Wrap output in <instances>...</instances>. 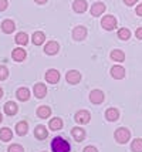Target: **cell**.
<instances>
[{
    "mask_svg": "<svg viewBox=\"0 0 142 152\" xmlns=\"http://www.w3.org/2000/svg\"><path fill=\"white\" fill-rule=\"evenodd\" d=\"M51 151L53 152H70L71 151V145L68 144L67 139L63 137H55L51 141Z\"/></svg>",
    "mask_w": 142,
    "mask_h": 152,
    "instance_id": "6da1fadb",
    "label": "cell"
},
{
    "mask_svg": "<svg viewBox=\"0 0 142 152\" xmlns=\"http://www.w3.org/2000/svg\"><path fill=\"white\" fill-rule=\"evenodd\" d=\"M114 138L119 144H127L129 141V138H131V132H129V129H127V128H118V129H115Z\"/></svg>",
    "mask_w": 142,
    "mask_h": 152,
    "instance_id": "7a4b0ae2",
    "label": "cell"
},
{
    "mask_svg": "<svg viewBox=\"0 0 142 152\" xmlns=\"http://www.w3.org/2000/svg\"><path fill=\"white\" fill-rule=\"evenodd\" d=\"M101 26L105 28V30H114L115 27H117V19H115L114 16H104L101 20Z\"/></svg>",
    "mask_w": 142,
    "mask_h": 152,
    "instance_id": "3957f363",
    "label": "cell"
},
{
    "mask_svg": "<svg viewBox=\"0 0 142 152\" xmlns=\"http://www.w3.org/2000/svg\"><path fill=\"white\" fill-rule=\"evenodd\" d=\"M66 80L70 84H78L81 81V74L78 73L77 70H70L67 74H66Z\"/></svg>",
    "mask_w": 142,
    "mask_h": 152,
    "instance_id": "277c9868",
    "label": "cell"
},
{
    "mask_svg": "<svg viewBox=\"0 0 142 152\" xmlns=\"http://www.w3.org/2000/svg\"><path fill=\"white\" fill-rule=\"evenodd\" d=\"M46 81L50 83V84H57L60 81V73L57 70H53V68L47 70V73H46Z\"/></svg>",
    "mask_w": 142,
    "mask_h": 152,
    "instance_id": "5b68a950",
    "label": "cell"
},
{
    "mask_svg": "<svg viewBox=\"0 0 142 152\" xmlns=\"http://www.w3.org/2000/svg\"><path fill=\"white\" fill-rule=\"evenodd\" d=\"M87 37V28L84 26H77L73 30V39L77 40V41H81Z\"/></svg>",
    "mask_w": 142,
    "mask_h": 152,
    "instance_id": "8992f818",
    "label": "cell"
},
{
    "mask_svg": "<svg viewBox=\"0 0 142 152\" xmlns=\"http://www.w3.org/2000/svg\"><path fill=\"white\" fill-rule=\"evenodd\" d=\"M90 119H91V115L85 110H81V111H78V113L75 114V121L78 124H88Z\"/></svg>",
    "mask_w": 142,
    "mask_h": 152,
    "instance_id": "52a82bcc",
    "label": "cell"
},
{
    "mask_svg": "<svg viewBox=\"0 0 142 152\" xmlns=\"http://www.w3.org/2000/svg\"><path fill=\"white\" fill-rule=\"evenodd\" d=\"M58 50H60V46H58L57 41H48L47 44H46V47H44V53L48 54V56H54V54H57Z\"/></svg>",
    "mask_w": 142,
    "mask_h": 152,
    "instance_id": "ba28073f",
    "label": "cell"
},
{
    "mask_svg": "<svg viewBox=\"0 0 142 152\" xmlns=\"http://www.w3.org/2000/svg\"><path fill=\"white\" fill-rule=\"evenodd\" d=\"M90 101L92 104H101L102 101H104V93L100 91V90H92L90 93Z\"/></svg>",
    "mask_w": 142,
    "mask_h": 152,
    "instance_id": "9c48e42d",
    "label": "cell"
},
{
    "mask_svg": "<svg viewBox=\"0 0 142 152\" xmlns=\"http://www.w3.org/2000/svg\"><path fill=\"white\" fill-rule=\"evenodd\" d=\"M34 95L37 97V98H44L46 97V94H47V87L44 86L43 83H37L36 86H34Z\"/></svg>",
    "mask_w": 142,
    "mask_h": 152,
    "instance_id": "30bf717a",
    "label": "cell"
},
{
    "mask_svg": "<svg viewBox=\"0 0 142 152\" xmlns=\"http://www.w3.org/2000/svg\"><path fill=\"white\" fill-rule=\"evenodd\" d=\"M111 75H112L115 80L124 78V77H125V68L121 66H114L111 68Z\"/></svg>",
    "mask_w": 142,
    "mask_h": 152,
    "instance_id": "8fae6325",
    "label": "cell"
},
{
    "mask_svg": "<svg viewBox=\"0 0 142 152\" xmlns=\"http://www.w3.org/2000/svg\"><path fill=\"white\" fill-rule=\"evenodd\" d=\"M104 12H105V4L101 3V1L94 3L92 7H91V14H92V16H97V17H98V16H101Z\"/></svg>",
    "mask_w": 142,
    "mask_h": 152,
    "instance_id": "7c38bea8",
    "label": "cell"
},
{
    "mask_svg": "<svg viewBox=\"0 0 142 152\" xmlns=\"http://www.w3.org/2000/svg\"><path fill=\"white\" fill-rule=\"evenodd\" d=\"M34 137L37 139H46L48 137V131L46 129V126L43 125H37L34 129Z\"/></svg>",
    "mask_w": 142,
    "mask_h": 152,
    "instance_id": "4fadbf2b",
    "label": "cell"
},
{
    "mask_svg": "<svg viewBox=\"0 0 142 152\" xmlns=\"http://www.w3.org/2000/svg\"><path fill=\"white\" fill-rule=\"evenodd\" d=\"M17 111H19V107H17L16 102L9 101V102L4 104V113H6V115H14V114H17Z\"/></svg>",
    "mask_w": 142,
    "mask_h": 152,
    "instance_id": "5bb4252c",
    "label": "cell"
},
{
    "mask_svg": "<svg viewBox=\"0 0 142 152\" xmlns=\"http://www.w3.org/2000/svg\"><path fill=\"white\" fill-rule=\"evenodd\" d=\"M73 9L75 13H84L87 10V1L85 0H75L73 3Z\"/></svg>",
    "mask_w": 142,
    "mask_h": 152,
    "instance_id": "9a60e30c",
    "label": "cell"
},
{
    "mask_svg": "<svg viewBox=\"0 0 142 152\" xmlns=\"http://www.w3.org/2000/svg\"><path fill=\"white\" fill-rule=\"evenodd\" d=\"M26 50H23V48H14L13 53H12V57H13L14 61H23V60L26 58Z\"/></svg>",
    "mask_w": 142,
    "mask_h": 152,
    "instance_id": "2e32d148",
    "label": "cell"
},
{
    "mask_svg": "<svg viewBox=\"0 0 142 152\" xmlns=\"http://www.w3.org/2000/svg\"><path fill=\"white\" fill-rule=\"evenodd\" d=\"M14 28H16V26H14V21H13V20H4V21L1 23V30H3V31H4L6 34L13 33Z\"/></svg>",
    "mask_w": 142,
    "mask_h": 152,
    "instance_id": "e0dca14e",
    "label": "cell"
},
{
    "mask_svg": "<svg viewBox=\"0 0 142 152\" xmlns=\"http://www.w3.org/2000/svg\"><path fill=\"white\" fill-rule=\"evenodd\" d=\"M105 118L108 119V121H117V119L119 118L118 108H108V110L105 111Z\"/></svg>",
    "mask_w": 142,
    "mask_h": 152,
    "instance_id": "ac0fdd59",
    "label": "cell"
},
{
    "mask_svg": "<svg viewBox=\"0 0 142 152\" xmlns=\"http://www.w3.org/2000/svg\"><path fill=\"white\" fill-rule=\"evenodd\" d=\"M50 115H51V110H50L47 105H43V107H39V108H37V117H39V118L46 119V118H48Z\"/></svg>",
    "mask_w": 142,
    "mask_h": 152,
    "instance_id": "d6986e66",
    "label": "cell"
},
{
    "mask_svg": "<svg viewBox=\"0 0 142 152\" xmlns=\"http://www.w3.org/2000/svg\"><path fill=\"white\" fill-rule=\"evenodd\" d=\"M16 97L20 99V101H27L30 98V91H28V88L26 87H21L17 90V93H16Z\"/></svg>",
    "mask_w": 142,
    "mask_h": 152,
    "instance_id": "ffe728a7",
    "label": "cell"
},
{
    "mask_svg": "<svg viewBox=\"0 0 142 152\" xmlns=\"http://www.w3.org/2000/svg\"><path fill=\"white\" fill-rule=\"evenodd\" d=\"M71 135L75 138L77 142H81V141H84V138H85V131H84L82 128H73Z\"/></svg>",
    "mask_w": 142,
    "mask_h": 152,
    "instance_id": "44dd1931",
    "label": "cell"
},
{
    "mask_svg": "<svg viewBox=\"0 0 142 152\" xmlns=\"http://www.w3.org/2000/svg\"><path fill=\"white\" fill-rule=\"evenodd\" d=\"M28 131V125L26 121H21V122H19L17 125H16V134L17 135H20V137H23V135H26Z\"/></svg>",
    "mask_w": 142,
    "mask_h": 152,
    "instance_id": "7402d4cb",
    "label": "cell"
},
{
    "mask_svg": "<svg viewBox=\"0 0 142 152\" xmlns=\"http://www.w3.org/2000/svg\"><path fill=\"white\" fill-rule=\"evenodd\" d=\"M44 40H46V36H44V33H41V31H36L33 34V37H31V41H33V44H36V46H41L44 43Z\"/></svg>",
    "mask_w": 142,
    "mask_h": 152,
    "instance_id": "603a6c76",
    "label": "cell"
},
{
    "mask_svg": "<svg viewBox=\"0 0 142 152\" xmlns=\"http://www.w3.org/2000/svg\"><path fill=\"white\" fill-rule=\"evenodd\" d=\"M48 126H50V129H53V131H58V129H61V128H63V119H61V118L50 119Z\"/></svg>",
    "mask_w": 142,
    "mask_h": 152,
    "instance_id": "cb8c5ba5",
    "label": "cell"
},
{
    "mask_svg": "<svg viewBox=\"0 0 142 152\" xmlns=\"http://www.w3.org/2000/svg\"><path fill=\"white\" fill-rule=\"evenodd\" d=\"M12 138H13V132H12V129H9L7 126L0 129V139H1V141L7 142V141H10Z\"/></svg>",
    "mask_w": 142,
    "mask_h": 152,
    "instance_id": "d4e9b609",
    "label": "cell"
},
{
    "mask_svg": "<svg viewBox=\"0 0 142 152\" xmlns=\"http://www.w3.org/2000/svg\"><path fill=\"white\" fill-rule=\"evenodd\" d=\"M14 40H16V43L17 44H20V46H26L28 43V36L26 33H17L16 34V37H14Z\"/></svg>",
    "mask_w": 142,
    "mask_h": 152,
    "instance_id": "484cf974",
    "label": "cell"
},
{
    "mask_svg": "<svg viewBox=\"0 0 142 152\" xmlns=\"http://www.w3.org/2000/svg\"><path fill=\"white\" fill-rule=\"evenodd\" d=\"M131 151L132 152H142V138H136L131 144Z\"/></svg>",
    "mask_w": 142,
    "mask_h": 152,
    "instance_id": "4316f807",
    "label": "cell"
},
{
    "mask_svg": "<svg viewBox=\"0 0 142 152\" xmlns=\"http://www.w3.org/2000/svg\"><path fill=\"white\" fill-rule=\"evenodd\" d=\"M111 58L114 61H124L125 60V54L121 50H112L111 51Z\"/></svg>",
    "mask_w": 142,
    "mask_h": 152,
    "instance_id": "83f0119b",
    "label": "cell"
},
{
    "mask_svg": "<svg viewBox=\"0 0 142 152\" xmlns=\"http://www.w3.org/2000/svg\"><path fill=\"white\" fill-rule=\"evenodd\" d=\"M118 37L121 40H128L131 37V31H129L128 28H119L118 30Z\"/></svg>",
    "mask_w": 142,
    "mask_h": 152,
    "instance_id": "f1b7e54d",
    "label": "cell"
},
{
    "mask_svg": "<svg viewBox=\"0 0 142 152\" xmlns=\"http://www.w3.org/2000/svg\"><path fill=\"white\" fill-rule=\"evenodd\" d=\"M7 152H24V149H23V146L19 145V144H13V145L9 146Z\"/></svg>",
    "mask_w": 142,
    "mask_h": 152,
    "instance_id": "f546056e",
    "label": "cell"
},
{
    "mask_svg": "<svg viewBox=\"0 0 142 152\" xmlns=\"http://www.w3.org/2000/svg\"><path fill=\"white\" fill-rule=\"evenodd\" d=\"M7 77H9V70H7V67L0 66V81L6 80Z\"/></svg>",
    "mask_w": 142,
    "mask_h": 152,
    "instance_id": "4dcf8cb0",
    "label": "cell"
},
{
    "mask_svg": "<svg viewBox=\"0 0 142 152\" xmlns=\"http://www.w3.org/2000/svg\"><path fill=\"white\" fill-rule=\"evenodd\" d=\"M7 0H0V12H4L7 9Z\"/></svg>",
    "mask_w": 142,
    "mask_h": 152,
    "instance_id": "1f68e13d",
    "label": "cell"
},
{
    "mask_svg": "<svg viewBox=\"0 0 142 152\" xmlns=\"http://www.w3.org/2000/svg\"><path fill=\"white\" fill-rule=\"evenodd\" d=\"M82 152H98V149H97L95 146H85Z\"/></svg>",
    "mask_w": 142,
    "mask_h": 152,
    "instance_id": "d6a6232c",
    "label": "cell"
},
{
    "mask_svg": "<svg viewBox=\"0 0 142 152\" xmlns=\"http://www.w3.org/2000/svg\"><path fill=\"white\" fill-rule=\"evenodd\" d=\"M135 36H136V39L142 40V27H139V28H136V31H135Z\"/></svg>",
    "mask_w": 142,
    "mask_h": 152,
    "instance_id": "836d02e7",
    "label": "cell"
},
{
    "mask_svg": "<svg viewBox=\"0 0 142 152\" xmlns=\"http://www.w3.org/2000/svg\"><path fill=\"white\" fill-rule=\"evenodd\" d=\"M138 0H124V3L125 4H128V6H132V4H135Z\"/></svg>",
    "mask_w": 142,
    "mask_h": 152,
    "instance_id": "e575fe53",
    "label": "cell"
},
{
    "mask_svg": "<svg viewBox=\"0 0 142 152\" xmlns=\"http://www.w3.org/2000/svg\"><path fill=\"white\" fill-rule=\"evenodd\" d=\"M136 14H138V16H142V3L138 4V7H136Z\"/></svg>",
    "mask_w": 142,
    "mask_h": 152,
    "instance_id": "d590c367",
    "label": "cell"
},
{
    "mask_svg": "<svg viewBox=\"0 0 142 152\" xmlns=\"http://www.w3.org/2000/svg\"><path fill=\"white\" fill-rule=\"evenodd\" d=\"M37 4H44V3H47V0H34Z\"/></svg>",
    "mask_w": 142,
    "mask_h": 152,
    "instance_id": "8d00e7d4",
    "label": "cell"
},
{
    "mask_svg": "<svg viewBox=\"0 0 142 152\" xmlns=\"http://www.w3.org/2000/svg\"><path fill=\"white\" fill-rule=\"evenodd\" d=\"M1 97H3V90L0 88V98H1Z\"/></svg>",
    "mask_w": 142,
    "mask_h": 152,
    "instance_id": "74e56055",
    "label": "cell"
},
{
    "mask_svg": "<svg viewBox=\"0 0 142 152\" xmlns=\"http://www.w3.org/2000/svg\"><path fill=\"white\" fill-rule=\"evenodd\" d=\"M1 119H3V117H1V114H0V122H1Z\"/></svg>",
    "mask_w": 142,
    "mask_h": 152,
    "instance_id": "f35d334b",
    "label": "cell"
}]
</instances>
